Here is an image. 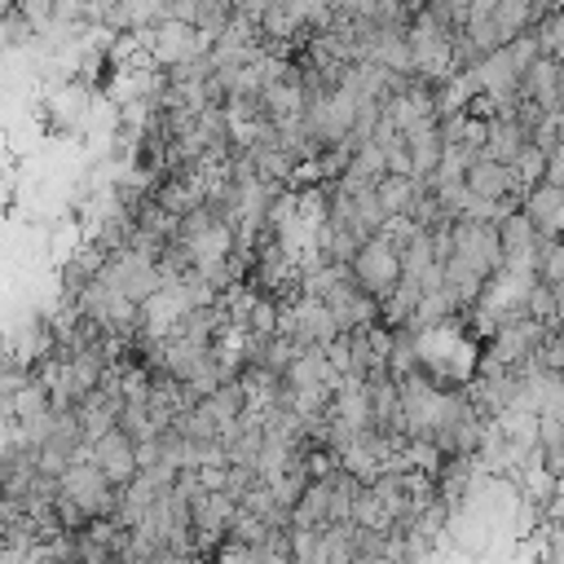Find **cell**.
<instances>
[{
  "mask_svg": "<svg viewBox=\"0 0 564 564\" xmlns=\"http://www.w3.org/2000/svg\"><path fill=\"white\" fill-rule=\"evenodd\" d=\"M352 278L375 295V300H383L397 282H401V251L383 238V234H375V238H366L361 247H357V256H352Z\"/></svg>",
  "mask_w": 564,
  "mask_h": 564,
  "instance_id": "1",
  "label": "cell"
},
{
  "mask_svg": "<svg viewBox=\"0 0 564 564\" xmlns=\"http://www.w3.org/2000/svg\"><path fill=\"white\" fill-rule=\"evenodd\" d=\"M498 242H502V269H533V256H538V225L529 220L524 207H511L502 220H498Z\"/></svg>",
  "mask_w": 564,
  "mask_h": 564,
  "instance_id": "4",
  "label": "cell"
},
{
  "mask_svg": "<svg viewBox=\"0 0 564 564\" xmlns=\"http://www.w3.org/2000/svg\"><path fill=\"white\" fill-rule=\"evenodd\" d=\"M520 93L533 97L542 110H560V106H564V93H560V62L546 57V53H538V57L529 62V70L520 75Z\"/></svg>",
  "mask_w": 564,
  "mask_h": 564,
  "instance_id": "6",
  "label": "cell"
},
{
  "mask_svg": "<svg viewBox=\"0 0 564 564\" xmlns=\"http://www.w3.org/2000/svg\"><path fill=\"white\" fill-rule=\"evenodd\" d=\"M463 185L471 198H520L516 194V176H511V163H498L489 154H476L463 172Z\"/></svg>",
  "mask_w": 564,
  "mask_h": 564,
  "instance_id": "5",
  "label": "cell"
},
{
  "mask_svg": "<svg viewBox=\"0 0 564 564\" xmlns=\"http://www.w3.org/2000/svg\"><path fill=\"white\" fill-rule=\"evenodd\" d=\"M520 207L529 212V220L538 225V234H560V216H564V185H555V181H538V185L520 198Z\"/></svg>",
  "mask_w": 564,
  "mask_h": 564,
  "instance_id": "7",
  "label": "cell"
},
{
  "mask_svg": "<svg viewBox=\"0 0 564 564\" xmlns=\"http://www.w3.org/2000/svg\"><path fill=\"white\" fill-rule=\"evenodd\" d=\"M511 176H516V194L524 198L538 181H546V150L538 141H524L520 154L511 159Z\"/></svg>",
  "mask_w": 564,
  "mask_h": 564,
  "instance_id": "9",
  "label": "cell"
},
{
  "mask_svg": "<svg viewBox=\"0 0 564 564\" xmlns=\"http://www.w3.org/2000/svg\"><path fill=\"white\" fill-rule=\"evenodd\" d=\"M524 141H529L524 123H520L516 115H498V119H489L485 150H480V154H489V159H498V163H511V159L520 154V145H524Z\"/></svg>",
  "mask_w": 564,
  "mask_h": 564,
  "instance_id": "8",
  "label": "cell"
},
{
  "mask_svg": "<svg viewBox=\"0 0 564 564\" xmlns=\"http://www.w3.org/2000/svg\"><path fill=\"white\" fill-rule=\"evenodd\" d=\"M533 31V40H538V53H546V57H564V9L560 4H551V9H542V18L529 26Z\"/></svg>",
  "mask_w": 564,
  "mask_h": 564,
  "instance_id": "10",
  "label": "cell"
},
{
  "mask_svg": "<svg viewBox=\"0 0 564 564\" xmlns=\"http://www.w3.org/2000/svg\"><path fill=\"white\" fill-rule=\"evenodd\" d=\"M141 35H145L154 62H163V66H176V62H189L203 53V31L194 22H181V18H163Z\"/></svg>",
  "mask_w": 564,
  "mask_h": 564,
  "instance_id": "2",
  "label": "cell"
},
{
  "mask_svg": "<svg viewBox=\"0 0 564 564\" xmlns=\"http://www.w3.org/2000/svg\"><path fill=\"white\" fill-rule=\"evenodd\" d=\"M88 458L106 471L110 485H128L137 471H141V458H137V441L123 432V427H110L101 436L88 441Z\"/></svg>",
  "mask_w": 564,
  "mask_h": 564,
  "instance_id": "3",
  "label": "cell"
},
{
  "mask_svg": "<svg viewBox=\"0 0 564 564\" xmlns=\"http://www.w3.org/2000/svg\"><path fill=\"white\" fill-rule=\"evenodd\" d=\"M9 4H13V0H0V13H4V9H9Z\"/></svg>",
  "mask_w": 564,
  "mask_h": 564,
  "instance_id": "12",
  "label": "cell"
},
{
  "mask_svg": "<svg viewBox=\"0 0 564 564\" xmlns=\"http://www.w3.org/2000/svg\"><path fill=\"white\" fill-rule=\"evenodd\" d=\"M524 313H529L533 322H542V326H560V304H555V282H546V278H538V282H529V291H524Z\"/></svg>",
  "mask_w": 564,
  "mask_h": 564,
  "instance_id": "11",
  "label": "cell"
}]
</instances>
